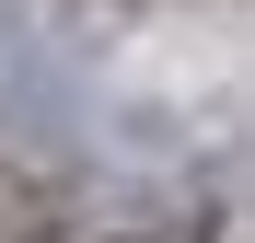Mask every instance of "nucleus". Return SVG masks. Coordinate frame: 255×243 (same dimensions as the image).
<instances>
[]
</instances>
